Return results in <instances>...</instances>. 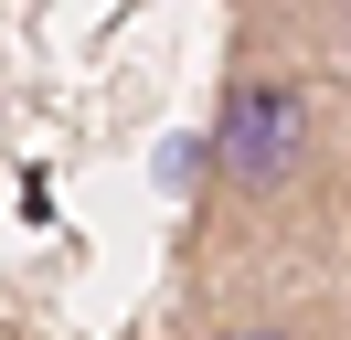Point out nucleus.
Masks as SVG:
<instances>
[{"mask_svg":"<svg viewBox=\"0 0 351 340\" xmlns=\"http://www.w3.org/2000/svg\"><path fill=\"white\" fill-rule=\"evenodd\" d=\"M245 42H266V53H351V0H245Z\"/></svg>","mask_w":351,"mask_h":340,"instance_id":"nucleus-2","label":"nucleus"},{"mask_svg":"<svg viewBox=\"0 0 351 340\" xmlns=\"http://www.w3.org/2000/svg\"><path fill=\"white\" fill-rule=\"evenodd\" d=\"M213 340H319L308 319H277V308H256V319H223Z\"/></svg>","mask_w":351,"mask_h":340,"instance_id":"nucleus-3","label":"nucleus"},{"mask_svg":"<svg viewBox=\"0 0 351 340\" xmlns=\"http://www.w3.org/2000/svg\"><path fill=\"white\" fill-rule=\"evenodd\" d=\"M319 181V106L287 64H245L202 138V245L277 234Z\"/></svg>","mask_w":351,"mask_h":340,"instance_id":"nucleus-1","label":"nucleus"}]
</instances>
